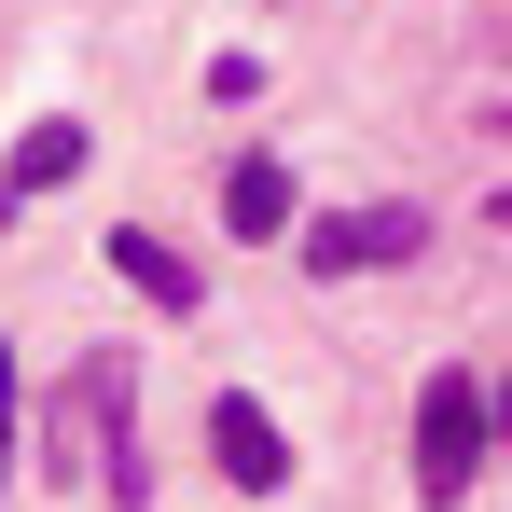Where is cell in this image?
Returning <instances> with one entry per match:
<instances>
[{
  "label": "cell",
  "mask_w": 512,
  "mask_h": 512,
  "mask_svg": "<svg viewBox=\"0 0 512 512\" xmlns=\"http://www.w3.org/2000/svg\"><path fill=\"white\" fill-rule=\"evenodd\" d=\"M208 208H222L236 250H263V236H291V167H277V153H236V167L208 180Z\"/></svg>",
  "instance_id": "obj_5"
},
{
  "label": "cell",
  "mask_w": 512,
  "mask_h": 512,
  "mask_svg": "<svg viewBox=\"0 0 512 512\" xmlns=\"http://www.w3.org/2000/svg\"><path fill=\"white\" fill-rule=\"evenodd\" d=\"M0 443H14V429H0Z\"/></svg>",
  "instance_id": "obj_11"
},
{
  "label": "cell",
  "mask_w": 512,
  "mask_h": 512,
  "mask_svg": "<svg viewBox=\"0 0 512 512\" xmlns=\"http://www.w3.org/2000/svg\"><path fill=\"white\" fill-rule=\"evenodd\" d=\"M485 443H499V429H485V388H471V374H429L416 388V499L457 512L471 471H485Z\"/></svg>",
  "instance_id": "obj_2"
},
{
  "label": "cell",
  "mask_w": 512,
  "mask_h": 512,
  "mask_svg": "<svg viewBox=\"0 0 512 512\" xmlns=\"http://www.w3.org/2000/svg\"><path fill=\"white\" fill-rule=\"evenodd\" d=\"M416 250H429V208H333V222H305V263H319V277L416 263Z\"/></svg>",
  "instance_id": "obj_3"
},
{
  "label": "cell",
  "mask_w": 512,
  "mask_h": 512,
  "mask_svg": "<svg viewBox=\"0 0 512 512\" xmlns=\"http://www.w3.org/2000/svg\"><path fill=\"white\" fill-rule=\"evenodd\" d=\"M0 429H14V360H0Z\"/></svg>",
  "instance_id": "obj_9"
},
{
  "label": "cell",
  "mask_w": 512,
  "mask_h": 512,
  "mask_svg": "<svg viewBox=\"0 0 512 512\" xmlns=\"http://www.w3.org/2000/svg\"><path fill=\"white\" fill-rule=\"evenodd\" d=\"M485 429H499V443H512V388H499V402H485Z\"/></svg>",
  "instance_id": "obj_8"
},
{
  "label": "cell",
  "mask_w": 512,
  "mask_h": 512,
  "mask_svg": "<svg viewBox=\"0 0 512 512\" xmlns=\"http://www.w3.org/2000/svg\"><path fill=\"white\" fill-rule=\"evenodd\" d=\"M499 222H512V194H499Z\"/></svg>",
  "instance_id": "obj_10"
},
{
  "label": "cell",
  "mask_w": 512,
  "mask_h": 512,
  "mask_svg": "<svg viewBox=\"0 0 512 512\" xmlns=\"http://www.w3.org/2000/svg\"><path fill=\"white\" fill-rule=\"evenodd\" d=\"M111 277H125L139 305H167V319H194V263H180L167 236H139V222H125V236H111Z\"/></svg>",
  "instance_id": "obj_6"
},
{
  "label": "cell",
  "mask_w": 512,
  "mask_h": 512,
  "mask_svg": "<svg viewBox=\"0 0 512 512\" xmlns=\"http://www.w3.org/2000/svg\"><path fill=\"white\" fill-rule=\"evenodd\" d=\"M208 457H222V485H250V499H277V485H291V429L263 416L250 388H222V402H208Z\"/></svg>",
  "instance_id": "obj_4"
},
{
  "label": "cell",
  "mask_w": 512,
  "mask_h": 512,
  "mask_svg": "<svg viewBox=\"0 0 512 512\" xmlns=\"http://www.w3.org/2000/svg\"><path fill=\"white\" fill-rule=\"evenodd\" d=\"M125 416V360L97 346V360H70V388H56V416H42V485H111V499L139 512L153 499V457H139V429Z\"/></svg>",
  "instance_id": "obj_1"
},
{
  "label": "cell",
  "mask_w": 512,
  "mask_h": 512,
  "mask_svg": "<svg viewBox=\"0 0 512 512\" xmlns=\"http://www.w3.org/2000/svg\"><path fill=\"white\" fill-rule=\"evenodd\" d=\"M56 180H84V125H28L14 167H0V194H56Z\"/></svg>",
  "instance_id": "obj_7"
}]
</instances>
